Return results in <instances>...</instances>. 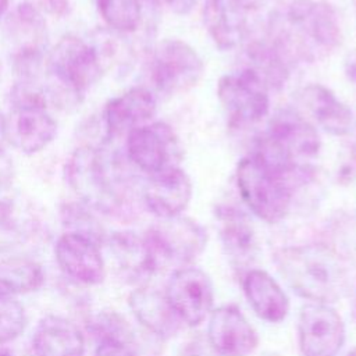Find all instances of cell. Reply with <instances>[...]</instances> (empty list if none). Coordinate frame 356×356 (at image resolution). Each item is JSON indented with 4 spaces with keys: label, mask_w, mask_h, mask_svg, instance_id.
<instances>
[{
    "label": "cell",
    "mask_w": 356,
    "mask_h": 356,
    "mask_svg": "<svg viewBox=\"0 0 356 356\" xmlns=\"http://www.w3.org/2000/svg\"><path fill=\"white\" fill-rule=\"evenodd\" d=\"M61 216H63V222L70 232L86 235L99 243L104 242L106 239L104 231L102 225L96 221V218L89 213L86 206L67 204L63 209Z\"/></svg>",
    "instance_id": "cell-31"
},
{
    "label": "cell",
    "mask_w": 356,
    "mask_h": 356,
    "mask_svg": "<svg viewBox=\"0 0 356 356\" xmlns=\"http://www.w3.org/2000/svg\"><path fill=\"white\" fill-rule=\"evenodd\" d=\"M154 6H167L177 14H186L192 10L197 0H147Z\"/></svg>",
    "instance_id": "cell-35"
},
{
    "label": "cell",
    "mask_w": 356,
    "mask_h": 356,
    "mask_svg": "<svg viewBox=\"0 0 356 356\" xmlns=\"http://www.w3.org/2000/svg\"><path fill=\"white\" fill-rule=\"evenodd\" d=\"M7 140L6 136V117L0 111V153L3 152V145Z\"/></svg>",
    "instance_id": "cell-39"
},
{
    "label": "cell",
    "mask_w": 356,
    "mask_h": 356,
    "mask_svg": "<svg viewBox=\"0 0 356 356\" xmlns=\"http://www.w3.org/2000/svg\"><path fill=\"white\" fill-rule=\"evenodd\" d=\"M165 296L182 324L189 327L202 324L213 310V282L197 267L177 268L168 278Z\"/></svg>",
    "instance_id": "cell-14"
},
{
    "label": "cell",
    "mask_w": 356,
    "mask_h": 356,
    "mask_svg": "<svg viewBox=\"0 0 356 356\" xmlns=\"http://www.w3.org/2000/svg\"><path fill=\"white\" fill-rule=\"evenodd\" d=\"M32 4L40 11H46L54 17H61L67 13L70 0H32Z\"/></svg>",
    "instance_id": "cell-34"
},
{
    "label": "cell",
    "mask_w": 356,
    "mask_h": 356,
    "mask_svg": "<svg viewBox=\"0 0 356 356\" xmlns=\"http://www.w3.org/2000/svg\"><path fill=\"white\" fill-rule=\"evenodd\" d=\"M32 348L36 356H85V337L71 320L49 314L38 323Z\"/></svg>",
    "instance_id": "cell-24"
},
{
    "label": "cell",
    "mask_w": 356,
    "mask_h": 356,
    "mask_svg": "<svg viewBox=\"0 0 356 356\" xmlns=\"http://www.w3.org/2000/svg\"><path fill=\"white\" fill-rule=\"evenodd\" d=\"M298 341L303 356H337L345 342V324L328 303L309 302L300 307Z\"/></svg>",
    "instance_id": "cell-13"
},
{
    "label": "cell",
    "mask_w": 356,
    "mask_h": 356,
    "mask_svg": "<svg viewBox=\"0 0 356 356\" xmlns=\"http://www.w3.org/2000/svg\"><path fill=\"white\" fill-rule=\"evenodd\" d=\"M343 72L346 79L356 89V49L346 53L343 58Z\"/></svg>",
    "instance_id": "cell-36"
},
{
    "label": "cell",
    "mask_w": 356,
    "mask_h": 356,
    "mask_svg": "<svg viewBox=\"0 0 356 356\" xmlns=\"http://www.w3.org/2000/svg\"><path fill=\"white\" fill-rule=\"evenodd\" d=\"M216 92L232 128L254 125L270 113V88L248 65L220 76Z\"/></svg>",
    "instance_id": "cell-8"
},
{
    "label": "cell",
    "mask_w": 356,
    "mask_h": 356,
    "mask_svg": "<svg viewBox=\"0 0 356 356\" xmlns=\"http://www.w3.org/2000/svg\"><path fill=\"white\" fill-rule=\"evenodd\" d=\"M157 102L150 89L135 86L111 99L103 110V121L108 136L129 134L132 129L152 121Z\"/></svg>",
    "instance_id": "cell-20"
},
{
    "label": "cell",
    "mask_w": 356,
    "mask_h": 356,
    "mask_svg": "<svg viewBox=\"0 0 356 356\" xmlns=\"http://www.w3.org/2000/svg\"><path fill=\"white\" fill-rule=\"evenodd\" d=\"M266 36L293 65L332 53L342 42V28L328 1L293 0L271 18Z\"/></svg>",
    "instance_id": "cell-1"
},
{
    "label": "cell",
    "mask_w": 356,
    "mask_h": 356,
    "mask_svg": "<svg viewBox=\"0 0 356 356\" xmlns=\"http://www.w3.org/2000/svg\"><path fill=\"white\" fill-rule=\"evenodd\" d=\"M127 156L140 171L153 175L178 165L181 146L174 129L163 122H147L127 135Z\"/></svg>",
    "instance_id": "cell-12"
},
{
    "label": "cell",
    "mask_w": 356,
    "mask_h": 356,
    "mask_svg": "<svg viewBox=\"0 0 356 356\" xmlns=\"http://www.w3.org/2000/svg\"><path fill=\"white\" fill-rule=\"evenodd\" d=\"M110 253L122 274L131 282H143L157 270V260L145 236L131 231H120L104 239Z\"/></svg>",
    "instance_id": "cell-23"
},
{
    "label": "cell",
    "mask_w": 356,
    "mask_h": 356,
    "mask_svg": "<svg viewBox=\"0 0 356 356\" xmlns=\"http://www.w3.org/2000/svg\"><path fill=\"white\" fill-rule=\"evenodd\" d=\"M207 342L217 356H250L259 335L235 305H222L209 314Z\"/></svg>",
    "instance_id": "cell-16"
},
{
    "label": "cell",
    "mask_w": 356,
    "mask_h": 356,
    "mask_svg": "<svg viewBox=\"0 0 356 356\" xmlns=\"http://www.w3.org/2000/svg\"><path fill=\"white\" fill-rule=\"evenodd\" d=\"M65 178L83 206L108 216L127 213V196L115 168L102 152L82 146L65 163Z\"/></svg>",
    "instance_id": "cell-4"
},
{
    "label": "cell",
    "mask_w": 356,
    "mask_h": 356,
    "mask_svg": "<svg viewBox=\"0 0 356 356\" xmlns=\"http://www.w3.org/2000/svg\"><path fill=\"white\" fill-rule=\"evenodd\" d=\"M54 257L64 274L85 285H97L106 277L100 243L86 235L64 232L56 242Z\"/></svg>",
    "instance_id": "cell-17"
},
{
    "label": "cell",
    "mask_w": 356,
    "mask_h": 356,
    "mask_svg": "<svg viewBox=\"0 0 356 356\" xmlns=\"http://www.w3.org/2000/svg\"><path fill=\"white\" fill-rule=\"evenodd\" d=\"M320 150L317 128L302 113L281 110L270 120L252 152L278 168L295 171L312 168Z\"/></svg>",
    "instance_id": "cell-5"
},
{
    "label": "cell",
    "mask_w": 356,
    "mask_h": 356,
    "mask_svg": "<svg viewBox=\"0 0 356 356\" xmlns=\"http://www.w3.org/2000/svg\"><path fill=\"white\" fill-rule=\"evenodd\" d=\"M199 345L200 343H197V342L191 343L184 356H209V352L203 346H199Z\"/></svg>",
    "instance_id": "cell-38"
},
{
    "label": "cell",
    "mask_w": 356,
    "mask_h": 356,
    "mask_svg": "<svg viewBox=\"0 0 356 356\" xmlns=\"http://www.w3.org/2000/svg\"><path fill=\"white\" fill-rule=\"evenodd\" d=\"M352 3H353V8H355V14H356V0H352Z\"/></svg>",
    "instance_id": "cell-42"
},
{
    "label": "cell",
    "mask_w": 356,
    "mask_h": 356,
    "mask_svg": "<svg viewBox=\"0 0 356 356\" xmlns=\"http://www.w3.org/2000/svg\"><path fill=\"white\" fill-rule=\"evenodd\" d=\"M313 177V168L282 170L253 152L243 156L235 168L236 189L242 202L253 216L267 224H277L288 216L296 189Z\"/></svg>",
    "instance_id": "cell-3"
},
{
    "label": "cell",
    "mask_w": 356,
    "mask_h": 356,
    "mask_svg": "<svg viewBox=\"0 0 356 356\" xmlns=\"http://www.w3.org/2000/svg\"><path fill=\"white\" fill-rule=\"evenodd\" d=\"M96 7L106 25L115 32L129 33L140 25V0H96Z\"/></svg>",
    "instance_id": "cell-28"
},
{
    "label": "cell",
    "mask_w": 356,
    "mask_h": 356,
    "mask_svg": "<svg viewBox=\"0 0 356 356\" xmlns=\"http://www.w3.org/2000/svg\"><path fill=\"white\" fill-rule=\"evenodd\" d=\"M193 193L191 177L179 165L150 175L142 191L145 207L157 218L181 216Z\"/></svg>",
    "instance_id": "cell-18"
},
{
    "label": "cell",
    "mask_w": 356,
    "mask_h": 356,
    "mask_svg": "<svg viewBox=\"0 0 356 356\" xmlns=\"http://www.w3.org/2000/svg\"><path fill=\"white\" fill-rule=\"evenodd\" d=\"M47 71L58 89L78 99L100 79L102 54L97 46L75 35H65L50 50Z\"/></svg>",
    "instance_id": "cell-7"
},
{
    "label": "cell",
    "mask_w": 356,
    "mask_h": 356,
    "mask_svg": "<svg viewBox=\"0 0 356 356\" xmlns=\"http://www.w3.org/2000/svg\"><path fill=\"white\" fill-rule=\"evenodd\" d=\"M298 103L306 118L325 134L345 136L353 125L352 110L327 86L309 83L298 93Z\"/></svg>",
    "instance_id": "cell-19"
},
{
    "label": "cell",
    "mask_w": 356,
    "mask_h": 356,
    "mask_svg": "<svg viewBox=\"0 0 356 356\" xmlns=\"http://www.w3.org/2000/svg\"><path fill=\"white\" fill-rule=\"evenodd\" d=\"M90 330L100 342H117L131 345L134 330L128 321L115 312H100L90 323Z\"/></svg>",
    "instance_id": "cell-29"
},
{
    "label": "cell",
    "mask_w": 356,
    "mask_h": 356,
    "mask_svg": "<svg viewBox=\"0 0 356 356\" xmlns=\"http://www.w3.org/2000/svg\"><path fill=\"white\" fill-rule=\"evenodd\" d=\"M28 323L22 303L13 295L0 292V346L17 339Z\"/></svg>",
    "instance_id": "cell-30"
},
{
    "label": "cell",
    "mask_w": 356,
    "mask_h": 356,
    "mask_svg": "<svg viewBox=\"0 0 356 356\" xmlns=\"http://www.w3.org/2000/svg\"><path fill=\"white\" fill-rule=\"evenodd\" d=\"M203 72L202 57L196 49L181 39H163L152 51L149 76L160 93H185L199 83Z\"/></svg>",
    "instance_id": "cell-10"
},
{
    "label": "cell",
    "mask_w": 356,
    "mask_h": 356,
    "mask_svg": "<svg viewBox=\"0 0 356 356\" xmlns=\"http://www.w3.org/2000/svg\"><path fill=\"white\" fill-rule=\"evenodd\" d=\"M3 43L14 68L21 74L33 71L43 58L49 32L42 11L32 3H21L3 22Z\"/></svg>",
    "instance_id": "cell-9"
},
{
    "label": "cell",
    "mask_w": 356,
    "mask_h": 356,
    "mask_svg": "<svg viewBox=\"0 0 356 356\" xmlns=\"http://www.w3.org/2000/svg\"><path fill=\"white\" fill-rule=\"evenodd\" d=\"M337 179L341 184L356 181V146L348 145L339 153L337 163Z\"/></svg>",
    "instance_id": "cell-32"
},
{
    "label": "cell",
    "mask_w": 356,
    "mask_h": 356,
    "mask_svg": "<svg viewBox=\"0 0 356 356\" xmlns=\"http://www.w3.org/2000/svg\"><path fill=\"white\" fill-rule=\"evenodd\" d=\"M143 236L159 267L164 263L181 267L192 263L203 253L209 239L203 225L182 214L160 220Z\"/></svg>",
    "instance_id": "cell-11"
},
{
    "label": "cell",
    "mask_w": 356,
    "mask_h": 356,
    "mask_svg": "<svg viewBox=\"0 0 356 356\" xmlns=\"http://www.w3.org/2000/svg\"><path fill=\"white\" fill-rule=\"evenodd\" d=\"M243 293L256 316L281 323L289 313V299L281 285L264 270L250 268L242 275Z\"/></svg>",
    "instance_id": "cell-25"
},
{
    "label": "cell",
    "mask_w": 356,
    "mask_h": 356,
    "mask_svg": "<svg viewBox=\"0 0 356 356\" xmlns=\"http://www.w3.org/2000/svg\"><path fill=\"white\" fill-rule=\"evenodd\" d=\"M44 273L42 266L22 256L7 257L0 261V292L7 295L29 293L43 285Z\"/></svg>",
    "instance_id": "cell-26"
},
{
    "label": "cell",
    "mask_w": 356,
    "mask_h": 356,
    "mask_svg": "<svg viewBox=\"0 0 356 356\" xmlns=\"http://www.w3.org/2000/svg\"><path fill=\"white\" fill-rule=\"evenodd\" d=\"M274 261L288 286L303 299L331 305L349 292L346 261L328 245L286 246L275 253Z\"/></svg>",
    "instance_id": "cell-2"
},
{
    "label": "cell",
    "mask_w": 356,
    "mask_h": 356,
    "mask_svg": "<svg viewBox=\"0 0 356 356\" xmlns=\"http://www.w3.org/2000/svg\"><path fill=\"white\" fill-rule=\"evenodd\" d=\"M128 306L135 318L160 339H170L181 330L182 321L171 307L165 293L149 286H139L128 296Z\"/></svg>",
    "instance_id": "cell-22"
},
{
    "label": "cell",
    "mask_w": 356,
    "mask_h": 356,
    "mask_svg": "<svg viewBox=\"0 0 356 356\" xmlns=\"http://www.w3.org/2000/svg\"><path fill=\"white\" fill-rule=\"evenodd\" d=\"M8 10V0H0V19L6 15Z\"/></svg>",
    "instance_id": "cell-40"
},
{
    "label": "cell",
    "mask_w": 356,
    "mask_h": 356,
    "mask_svg": "<svg viewBox=\"0 0 356 356\" xmlns=\"http://www.w3.org/2000/svg\"><path fill=\"white\" fill-rule=\"evenodd\" d=\"M13 108L6 117V136L17 150L35 154L43 150L57 134V122L47 111L46 97L29 86H17Z\"/></svg>",
    "instance_id": "cell-6"
},
{
    "label": "cell",
    "mask_w": 356,
    "mask_h": 356,
    "mask_svg": "<svg viewBox=\"0 0 356 356\" xmlns=\"http://www.w3.org/2000/svg\"><path fill=\"white\" fill-rule=\"evenodd\" d=\"M214 216L224 253L232 268L243 275L259 254L254 225L245 211L231 204L217 206Z\"/></svg>",
    "instance_id": "cell-15"
},
{
    "label": "cell",
    "mask_w": 356,
    "mask_h": 356,
    "mask_svg": "<svg viewBox=\"0 0 356 356\" xmlns=\"http://www.w3.org/2000/svg\"><path fill=\"white\" fill-rule=\"evenodd\" d=\"M31 222L19 203L0 188V254L26 241Z\"/></svg>",
    "instance_id": "cell-27"
},
{
    "label": "cell",
    "mask_w": 356,
    "mask_h": 356,
    "mask_svg": "<svg viewBox=\"0 0 356 356\" xmlns=\"http://www.w3.org/2000/svg\"><path fill=\"white\" fill-rule=\"evenodd\" d=\"M203 26L214 43L222 51L236 49L246 38V13L234 0H203Z\"/></svg>",
    "instance_id": "cell-21"
},
{
    "label": "cell",
    "mask_w": 356,
    "mask_h": 356,
    "mask_svg": "<svg viewBox=\"0 0 356 356\" xmlns=\"http://www.w3.org/2000/svg\"><path fill=\"white\" fill-rule=\"evenodd\" d=\"M271 0H234V3L236 6H239L245 13L249 11H257L260 8H263L264 6H267Z\"/></svg>",
    "instance_id": "cell-37"
},
{
    "label": "cell",
    "mask_w": 356,
    "mask_h": 356,
    "mask_svg": "<svg viewBox=\"0 0 356 356\" xmlns=\"http://www.w3.org/2000/svg\"><path fill=\"white\" fill-rule=\"evenodd\" d=\"M346 356H356V346L355 348H352L349 352H348V355Z\"/></svg>",
    "instance_id": "cell-41"
},
{
    "label": "cell",
    "mask_w": 356,
    "mask_h": 356,
    "mask_svg": "<svg viewBox=\"0 0 356 356\" xmlns=\"http://www.w3.org/2000/svg\"><path fill=\"white\" fill-rule=\"evenodd\" d=\"M93 356H138L132 345L117 342H100Z\"/></svg>",
    "instance_id": "cell-33"
}]
</instances>
